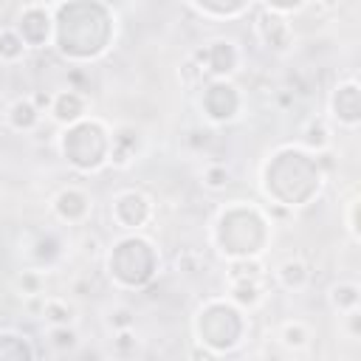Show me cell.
Returning <instances> with one entry per match:
<instances>
[{"label":"cell","instance_id":"obj_1","mask_svg":"<svg viewBox=\"0 0 361 361\" xmlns=\"http://www.w3.org/2000/svg\"><path fill=\"white\" fill-rule=\"evenodd\" d=\"M59 152L76 172H99L110 161V130L102 118H79L59 133Z\"/></svg>","mask_w":361,"mask_h":361},{"label":"cell","instance_id":"obj_2","mask_svg":"<svg viewBox=\"0 0 361 361\" xmlns=\"http://www.w3.org/2000/svg\"><path fill=\"white\" fill-rule=\"evenodd\" d=\"M243 307H237L231 299H209L195 316V336L209 347L212 355L231 353L243 341Z\"/></svg>","mask_w":361,"mask_h":361},{"label":"cell","instance_id":"obj_3","mask_svg":"<svg viewBox=\"0 0 361 361\" xmlns=\"http://www.w3.org/2000/svg\"><path fill=\"white\" fill-rule=\"evenodd\" d=\"M107 274L121 288H144L155 276V251L147 237L127 234L107 254Z\"/></svg>","mask_w":361,"mask_h":361},{"label":"cell","instance_id":"obj_4","mask_svg":"<svg viewBox=\"0 0 361 361\" xmlns=\"http://www.w3.org/2000/svg\"><path fill=\"white\" fill-rule=\"evenodd\" d=\"M192 62L197 65V71L209 79H228L231 73L240 71V62H243V51L234 39H226V37H217L212 42H206L203 48H197L192 54Z\"/></svg>","mask_w":361,"mask_h":361},{"label":"cell","instance_id":"obj_5","mask_svg":"<svg viewBox=\"0 0 361 361\" xmlns=\"http://www.w3.org/2000/svg\"><path fill=\"white\" fill-rule=\"evenodd\" d=\"M110 217L124 231H141L155 217V203L141 189H121L110 200Z\"/></svg>","mask_w":361,"mask_h":361},{"label":"cell","instance_id":"obj_6","mask_svg":"<svg viewBox=\"0 0 361 361\" xmlns=\"http://www.w3.org/2000/svg\"><path fill=\"white\" fill-rule=\"evenodd\" d=\"M200 107L212 124H228L243 110L240 87L228 79H209L203 87V96H200Z\"/></svg>","mask_w":361,"mask_h":361},{"label":"cell","instance_id":"obj_7","mask_svg":"<svg viewBox=\"0 0 361 361\" xmlns=\"http://www.w3.org/2000/svg\"><path fill=\"white\" fill-rule=\"evenodd\" d=\"M14 31L23 37L28 48H48L54 42V14L45 3H28L20 8L14 20Z\"/></svg>","mask_w":361,"mask_h":361},{"label":"cell","instance_id":"obj_8","mask_svg":"<svg viewBox=\"0 0 361 361\" xmlns=\"http://www.w3.org/2000/svg\"><path fill=\"white\" fill-rule=\"evenodd\" d=\"M254 34L257 39L271 51V54H290L293 45H296V31H293V23L285 17V14H276V11H268L262 8L254 20Z\"/></svg>","mask_w":361,"mask_h":361},{"label":"cell","instance_id":"obj_9","mask_svg":"<svg viewBox=\"0 0 361 361\" xmlns=\"http://www.w3.org/2000/svg\"><path fill=\"white\" fill-rule=\"evenodd\" d=\"M330 118L344 130H355L361 124V90H358L355 79H344L333 87V93H330Z\"/></svg>","mask_w":361,"mask_h":361},{"label":"cell","instance_id":"obj_10","mask_svg":"<svg viewBox=\"0 0 361 361\" xmlns=\"http://www.w3.org/2000/svg\"><path fill=\"white\" fill-rule=\"evenodd\" d=\"M51 212L68 226H82L93 214V197L82 186H62L51 197Z\"/></svg>","mask_w":361,"mask_h":361},{"label":"cell","instance_id":"obj_11","mask_svg":"<svg viewBox=\"0 0 361 361\" xmlns=\"http://www.w3.org/2000/svg\"><path fill=\"white\" fill-rule=\"evenodd\" d=\"M48 116L59 127H68V124L85 118L87 116V93L85 90H76V87H62V90L51 93Z\"/></svg>","mask_w":361,"mask_h":361},{"label":"cell","instance_id":"obj_12","mask_svg":"<svg viewBox=\"0 0 361 361\" xmlns=\"http://www.w3.org/2000/svg\"><path fill=\"white\" fill-rule=\"evenodd\" d=\"M141 152V133L133 124H121L110 133V161L118 169H127L130 164H135Z\"/></svg>","mask_w":361,"mask_h":361},{"label":"cell","instance_id":"obj_13","mask_svg":"<svg viewBox=\"0 0 361 361\" xmlns=\"http://www.w3.org/2000/svg\"><path fill=\"white\" fill-rule=\"evenodd\" d=\"M42 110L31 102V96H17L8 107H6V124L11 127V130H17V133H31V130H37L39 127V121H42Z\"/></svg>","mask_w":361,"mask_h":361},{"label":"cell","instance_id":"obj_14","mask_svg":"<svg viewBox=\"0 0 361 361\" xmlns=\"http://www.w3.org/2000/svg\"><path fill=\"white\" fill-rule=\"evenodd\" d=\"M228 279V299L237 305V307H257L259 302H262V296H265V285H262V279H257V276H226Z\"/></svg>","mask_w":361,"mask_h":361},{"label":"cell","instance_id":"obj_15","mask_svg":"<svg viewBox=\"0 0 361 361\" xmlns=\"http://www.w3.org/2000/svg\"><path fill=\"white\" fill-rule=\"evenodd\" d=\"M310 265L305 262V259H299V257H290V259H285L279 268H276V282H279V288H285V290H290V293H299V290H305L307 285H310Z\"/></svg>","mask_w":361,"mask_h":361},{"label":"cell","instance_id":"obj_16","mask_svg":"<svg viewBox=\"0 0 361 361\" xmlns=\"http://www.w3.org/2000/svg\"><path fill=\"white\" fill-rule=\"evenodd\" d=\"M39 353L31 344L28 336L14 333V330H3L0 333V361H31Z\"/></svg>","mask_w":361,"mask_h":361},{"label":"cell","instance_id":"obj_17","mask_svg":"<svg viewBox=\"0 0 361 361\" xmlns=\"http://www.w3.org/2000/svg\"><path fill=\"white\" fill-rule=\"evenodd\" d=\"M327 302H330V307H333L338 316L347 313V310H355L358 302H361V288H358V282H353V279L336 282V285L330 288V293H327Z\"/></svg>","mask_w":361,"mask_h":361},{"label":"cell","instance_id":"obj_18","mask_svg":"<svg viewBox=\"0 0 361 361\" xmlns=\"http://www.w3.org/2000/svg\"><path fill=\"white\" fill-rule=\"evenodd\" d=\"M39 319L45 324H76V305L62 296H45Z\"/></svg>","mask_w":361,"mask_h":361},{"label":"cell","instance_id":"obj_19","mask_svg":"<svg viewBox=\"0 0 361 361\" xmlns=\"http://www.w3.org/2000/svg\"><path fill=\"white\" fill-rule=\"evenodd\" d=\"M276 338H279V344H282L285 350L299 353V350H305V347L310 344V327H307L302 319H288V322L279 324Z\"/></svg>","mask_w":361,"mask_h":361},{"label":"cell","instance_id":"obj_20","mask_svg":"<svg viewBox=\"0 0 361 361\" xmlns=\"http://www.w3.org/2000/svg\"><path fill=\"white\" fill-rule=\"evenodd\" d=\"M28 54V45L14 31V25L0 28V65H20Z\"/></svg>","mask_w":361,"mask_h":361},{"label":"cell","instance_id":"obj_21","mask_svg":"<svg viewBox=\"0 0 361 361\" xmlns=\"http://www.w3.org/2000/svg\"><path fill=\"white\" fill-rule=\"evenodd\" d=\"M330 127H327V121L324 118H310L307 124H305V130H302V144H305V149L307 152H316V155H322L327 147H330Z\"/></svg>","mask_w":361,"mask_h":361},{"label":"cell","instance_id":"obj_22","mask_svg":"<svg viewBox=\"0 0 361 361\" xmlns=\"http://www.w3.org/2000/svg\"><path fill=\"white\" fill-rule=\"evenodd\" d=\"M48 344L56 350V353H71L79 347V333H76V324H48Z\"/></svg>","mask_w":361,"mask_h":361},{"label":"cell","instance_id":"obj_23","mask_svg":"<svg viewBox=\"0 0 361 361\" xmlns=\"http://www.w3.org/2000/svg\"><path fill=\"white\" fill-rule=\"evenodd\" d=\"M200 183L206 189H212V192H220V189H226L231 183V172L223 164H206V169L200 175Z\"/></svg>","mask_w":361,"mask_h":361},{"label":"cell","instance_id":"obj_24","mask_svg":"<svg viewBox=\"0 0 361 361\" xmlns=\"http://www.w3.org/2000/svg\"><path fill=\"white\" fill-rule=\"evenodd\" d=\"M17 288L23 290L25 299L42 296L45 293V276H42V271H23V276L17 279Z\"/></svg>","mask_w":361,"mask_h":361},{"label":"cell","instance_id":"obj_25","mask_svg":"<svg viewBox=\"0 0 361 361\" xmlns=\"http://www.w3.org/2000/svg\"><path fill=\"white\" fill-rule=\"evenodd\" d=\"M135 350H138L135 327H127V330H116L113 333V353L116 355H135Z\"/></svg>","mask_w":361,"mask_h":361},{"label":"cell","instance_id":"obj_26","mask_svg":"<svg viewBox=\"0 0 361 361\" xmlns=\"http://www.w3.org/2000/svg\"><path fill=\"white\" fill-rule=\"evenodd\" d=\"M107 327H110L113 333H116V330L135 327V313H133V307H127V305L110 307V310H107Z\"/></svg>","mask_w":361,"mask_h":361},{"label":"cell","instance_id":"obj_27","mask_svg":"<svg viewBox=\"0 0 361 361\" xmlns=\"http://www.w3.org/2000/svg\"><path fill=\"white\" fill-rule=\"evenodd\" d=\"M307 3H310V0H262V6H265L268 11H276V14H285V17L302 11Z\"/></svg>","mask_w":361,"mask_h":361},{"label":"cell","instance_id":"obj_28","mask_svg":"<svg viewBox=\"0 0 361 361\" xmlns=\"http://www.w3.org/2000/svg\"><path fill=\"white\" fill-rule=\"evenodd\" d=\"M341 319H344V324H347V338H361V310L355 307V310H347V313H341Z\"/></svg>","mask_w":361,"mask_h":361},{"label":"cell","instance_id":"obj_29","mask_svg":"<svg viewBox=\"0 0 361 361\" xmlns=\"http://www.w3.org/2000/svg\"><path fill=\"white\" fill-rule=\"evenodd\" d=\"M358 197H350V203H347V234H350V240L353 243H358Z\"/></svg>","mask_w":361,"mask_h":361},{"label":"cell","instance_id":"obj_30","mask_svg":"<svg viewBox=\"0 0 361 361\" xmlns=\"http://www.w3.org/2000/svg\"><path fill=\"white\" fill-rule=\"evenodd\" d=\"M31 102H34L42 113H48V107H51V93H48V90H37V93H31Z\"/></svg>","mask_w":361,"mask_h":361},{"label":"cell","instance_id":"obj_31","mask_svg":"<svg viewBox=\"0 0 361 361\" xmlns=\"http://www.w3.org/2000/svg\"><path fill=\"white\" fill-rule=\"evenodd\" d=\"M316 3H319V6L324 8V11H333V8H338V6L344 3V0H316Z\"/></svg>","mask_w":361,"mask_h":361},{"label":"cell","instance_id":"obj_32","mask_svg":"<svg viewBox=\"0 0 361 361\" xmlns=\"http://www.w3.org/2000/svg\"><path fill=\"white\" fill-rule=\"evenodd\" d=\"M37 3H45V6H51V3H59V0H37Z\"/></svg>","mask_w":361,"mask_h":361}]
</instances>
